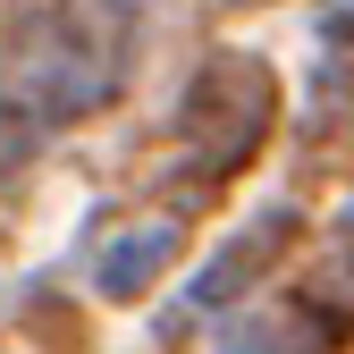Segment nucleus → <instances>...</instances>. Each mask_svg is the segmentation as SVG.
I'll return each mask as SVG.
<instances>
[{"instance_id":"nucleus-1","label":"nucleus","mask_w":354,"mask_h":354,"mask_svg":"<svg viewBox=\"0 0 354 354\" xmlns=\"http://www.w3.org/2000/svg\"><path fill=\"white\" fill-rule=\"evenodd\" d=\"M270 245H279V228H261V236H245V245H228V253H219L211 270L194 279V304H228V295H236V287L253 279V261L270 253Z\"/></svg>"},{"instance_id":"nucleus-2","label":"nucleus","mask_w":354,"mask_h":354,"mask_svg":"<svg viewBox=\"0 0 354 354\" xmlns=\"http://www.w3.org/2000/svg\"><path fill=\"white\" fill-rule=\"evenodd\" d=\"M160 261H169V236H144V245L127 236V245L102 261V287H110V295H127V287H144V279L160 270Z\"/></svg>"}]
</instances>
